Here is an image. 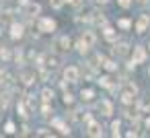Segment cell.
I'll use <instances>...</instances> for the list:
<instances>
[{
  "label": "cell",
  "mask_w": 150,
  "mask_h": 138,
  "mask_svg": "<svg viewBox=\"0 0 150 138\" xmlns=\"http://www.w3.org/2000/svg\"><path fill=\"white\" fill-rule=\"evenodd\" d=\"M99 111H101L103 115H111V113H113V105H111V101L103 99V101L99 103Z\"/></svg>",
  "instance_id": "cell-4"
},
{
  "label": "cell",
  "mask_w": 150,
  "mask_h": 138,
  "mask_svg": "<svg viewBox=\"0 0 150 138\" xmlns=\"http://www.w3.org/2000/svg\"><path fill=\"white\" fill-rule=\"evenodd\" d=\"M17 109H19V113H21L23 117H27V109H25V105H23V103H19V105H17Z\"/></svg>",
  "instance_id": "cell-22"
},
{
  "label": "cell",
  "mask_w": 150,
  "mask_h": 138,
  "mask_svg": "<svg viewBox=\"0 0 150 138\" xmlns=\"http://www.w3.org/2000/svg\"><path fill=\"white\" fill-rule=\"evenodd\" d=\"M146 60V50L144 48H134V54H132V64H142Z\"/></svg>",
  "instance_id": "cell-2"
},
{
  "label": "cell",
  "mask_w": 150,
  "mask_h": 138,
  "mask_svg": "<svg viewBox=\"0 0 150 138\" xmlns=\"http://www.w3.org/2000/svg\"><path fill=\"white\" fill-rule=\"evenodd\" d=\"M47 66H50V68H56V66H58V58H56V56L47 58Z\"/></svg>",
  "instance_id": "cell-20"
},
{
  "label": "cell",
  "mask_w": 150,
  "mask_h": 138,
  "mask_svg": "<svg viewBox=\"0 0 150 138\" xmlns=\"http://www.w3.org/2000/svg\"><path fill=\"white\" fill-rule=\"evenodd\" d=\"M146 27H148V17H146V15H142V17L138 19L136 31H138V33H144V31H146Z\"/></svg>",
  "instance_id": "cell-8"
},
{
  "label": "cell",
  "mask_w": 150,
  "mask_h": 138,
  "mask_svg": "<svg viewBox=\"0 0 150 138\" xmlns=\"http://www.w3.org/2000/svg\"><path fill=\"white\" fill-rule=\"evenodd\" d=\"M103 68H105L107 72H113V70H117V64H115L113 60H105V62H103Z\"/></svg>",
  "instance_id": "cell-14"
},
{
  "label": "cell",
  "mask_w": 150,
  "mask_h": 138,
  "mask_svg": "<svg viewBox=\"0 0 150 138\" xmlns=\"http://www.w3.org/2000/svg\"><path fill=\"white\" fill-rule=\"evenodd\" d=\"M41 97H43V101H45V103H50V101L54 99V91H50V89H43V91H41Z\"/></svg>",
  "instance_id": "cell-16"
},
{
  "label": "cell",
  "mask_w": 150,
  "mask_h": 138,
  "mask_svg": "<svg viewBox=\"0 0 150 138\" xmlns=\"http://www.w3.org/2000/svg\"><path fill=\"white\" fill-rule=\"evenodd\" d=\"M0 58L8 60V58H11V52H8V50H0Z\"/></svg>",
  "instance_id": "cell-25"
},
{
  "label": "cell",
  "mask_w": 150,
  "mask_h": 138,
  "mask_svg": "<svg viewBox=\"0 0 150 138\" xmlns=\"http://www.w3.org/2000/svg\"><path fill=\"white\" fill-rule=\"evenodd\" d=\"M86 134H88V136H101L103 130H101V126H99L97 122L91 120V122H88V130H86Z\"/></svg>",
  "instance_id": "cell-5"
},
{
  "label": "cell",
  "mask_w": 150,
  "mask_h": 138,
  "mask_svg": "<svg viewBox=\"0 0 150 138\" xmlns=\"http://www.w3.org/2000/svg\"><path fill=\"white\" fill-rule=\"evenodd\" d=\"M4 132H6V134H15V124H13V122H6Z\"/></svg>",
  "instance_id": "cell-19"
},
{
  "label": "cell",
  "mask_w": 150,
  "mask_h": 138,
  "mask_svg": "<svg viewBox=\"0 0 150 138\" xmlns=\"http://www.w3.org/2000/svg\"><path fill=\"white\" fill-rule=\"evenodd\" d=\"M80 97H82V101H91V99L95 97V91H93V89H82Z\"/></svg>",
  "instance_id": "cell-12"
},
{
  "label": "cell",
  "mask_w": 150,
  "mask_h": 138,
  "mask_svg": "<svg viewBox=\"0 0 150 138\" xmlns=\"http://www.w3.org/2000/svg\"><path fill=\"white\" fill-rule=\"evenodd\" d=\"M58 46H60V50L68 52V50H70V39H68V37H60V39H58Z\"/></svg>",
  "instance_id": "cell-11"
},
{
  "label": "cell",
  "mask_w": 150,
  "mask_h": 138,
  "mask_svg": "<svg viewBox=\"0 0 150 138\" xmlns=\"http://www.w3.org/2000/svg\"><path fill=\"white\" fill-rule=\"evenodd\" d=\"M52 124H54V126H56V128H58V130H60L62 134H68V128H66V126H64V124H62L60 120H54Z\"/></svg>",
  "instance_id": "cell-17"
},
{
  "label": "cell",
  "mask_w": 150,
  "mask_h": 138,
  "mask_svg": "<svg viewBox=\"0 0 150 138\" xmlns=\"http://www.w3.org/2000/svg\"><path fill=\"white\" fill-rule=\"evenodd\" d=\"M37 27H39V31H41V33H52V31L56 29V21H54V19L43 17V19H39Z\"/></svg>",
  "instance_id": "cell-1"
},
{
  "label": "cell",
  "mask_w": 150,
  "mask_h": 138,
  "mask_svg": "<svg viewBox=\"0 0 150 138\" xmlns=\"http://www.w3.org/2000/svg\"><path fill=\"white\" fill-rule=\"evenodd\" d=\"M2 109H4V105H2V103H0V113H2Z\"/></svg>",
  "instance_id": "cell-30"
},
{
  "label": "cell",
  "mask_w": 150,
  "mask_h": 138,
  "mask_svg": "<svg viewBox=\"0 0 150 138\" xmlns=\"http://www.w3.org/2000/svg\"><path fill=\"white\" fill-rule=\"evenodd\" d=\"M97 2H99V4H107V2H109V0H97Z\"/></svg>",
  "instance_id": "cell-28"
},
{
  "label": "cell",
  "mask_w": 150,
  "mask_h": 138,
  "mask_svg": "<svg viewBox=\"0 0 150 138\" xmlns=\"http://www.w3.org/2000/svg\"><path fill=\"white\" fill-rule=\"evenodd\" d=\"M103 35H105V39H109V41H115V37H117V33H115L113 27H105V29H103Z\"/></svg>",
  "instance_id": "cell-10"
},
{
  "label": "cell",
  "mask_w": 150,
  "mask_h": 138,
  "mask_svg": "<svg viewBox=\"0 0 150 138\" xmlns=\"http://www.w3.org/2000/svg\"><path fill=\"white\" fill-rule=\"evenodd\" d=\"M72 101H74V99H72V95H70V93H66V95H64V103L68 105V103H72Z\"/></svg>",
  "instance_id": "cell-26"
},
{
  "label": "cell",
  "mask_w": 150,
  "mask_h": 138,
  "mask_svg": "<svg viewBox=\"0 0 150 138\" xmlns=\"http://www.w3.org/2000/svg\"><path fill=\"white\" fill-rule=\"evenodd\" d=\"M134 93H136V89H129V91H123V93H121V101H123L125 105H129V103H134Z\"/></svg>",
  "instance_id": "cell-9"
},
{
  "label": "cell",
  "mask_w": 150,
  "mask_h": 138,
  "mask_svg": "<svg viewBox=\"0 0 150 138\" xmlns=\"http://www.w3.org/2000/svg\"><path fill=\"white\" fill-rule=\"evenodd\" d=\"M117 27H119V29H125V31H127V29L132 27V21H129V19H119V21H117Z\"/></svg>",
  "instance_id": "cell-15"
},
{
  "label": "cell",
  "mask_w": 150,
  "mask_h": 138,
  "mask_svg": "<svg viewBox=\"0 0 150 138\" xmlns=\"http://www.w3.org/2000/svg\"><path fill=\"white\" fill-rule=\"evenodd\" d=\"M11 37H13V39H21V37H23V27H21L19 23H13V25H11Z\"/></svg>",
  "instance_id": "cell-6"
},
{
  "label": "cell",
  "mask_w": 150,
  "mask_h": 138,
  "mask_svg": "<svg viewBox=\"0 0 150 138\" xmlns=\"http://www.w3.org/2000/svg\"><path fill=\"white\" fill-rule=\"evenodd\" d=\"M82 41H84L88 48H93V46H95V41H97V37H95V33H93V31H84V33H82Z\"/></svg>",
  "instance_id": "cell-7"
},
{
  "label": "cell",
  "mask_w": 150,
  "mask_h": 138,
  "mask_svg": "<svg viewBox=\"0 0 150 138\" xmlns=\"http://www.w3.org/2000/svg\"><path fill=\"white\" fill-rule=\"evenodd\" d=\"M39 11H41V6H39V4H29V6H27V13H29V17H35V15H39Z\"/></svg>",
  "instance_id": "cell-13"
},
{
  "label": "cell",
  "mask_w": 150,
  "mask_h": 138,
  "mask_svg": "<svg viewBox=\"0 0 150 138\" xmlns=\"http://www.w3.org/2000/svg\"><path fill=\"white\" fill-rule=\"evenodd\" d=\"M115 52H117L119 56H125V54H127V43H119V46L115 48Z\"/></svg>",
  "instance_id": "cell-18"
},
{
  "label": "cell",
  "mask_w": 150,
  "mask_h": 138,
  "mask_svg": "<svg viewBox=\"0 0 150 138\" xmlns=\"http://www.w3.org/2000/svg\"><path fill=\"white\" fill-rule=\"evenodd\" d=\"M138 2H140V4H146V2H148V0H138Z\"/></svg>",
  "instance_id": "cell-29"
},
{
  "label": "cell",
  "mask_w": 150,
  "mask_h": 138,
  "mask_svg": "<svg viewBox=\"0 0 150 138\" xmlns=\"http://www.w3.org/2000/svg\"><path fill=\"white\" fill-rule=\"evenodd\" d=\"M117 4H119L121 9H129V4H132V0H117Z\"/></svg>",
  "instance_id": "cell-21"
},
{
  "label": "cell",
  "mask_w": 150,
  "mask_h": 138,
  "mask_svg": "<svg viewBox=\"0 0 150 138\" xmlns=\"http://www.w3.org/2000/svg\"><path fill=\"white\" fill-rule=\"evenodd\" d=\"M50 2H52L54 9H60V6H62V0H50Z\"/></svg>",
  "instance_id": "cell-27"
},
{
  "label": "cell",
  "mask_w": 150,
  "mask_h": 138,
  "mask_svg": "<svg viewBox=\"0 0 150 138\" xmlns=\"http://www.w3.org/2000/svg\"><path fill=\"white\" fill-rule=\"evenodd\" d=\"M111 128H113V136H119V122H113Z\"/></svg>",
  "instance_id": "cell-23"
},
{
  "label": "cell",
  "mask_w": 150,
  "mask_h": 138,
  "mask_svg": "<svg viewBox=\"0 0 150 138\" xmlns=\"http://www.w3.org/2000/svg\"><path fill=\"white\" fill-rule=\"evenodd\" d=\"M23 83H25V85H31V83H33V74H25V76H23Z\"/></svg>",
  "instance_id": "cell-24"
},
{
  "label": "cell",
  "mask_w": 150,
  "mask_h": 138,
  "mask_svg": "<svg viewBox=\"0 0 150 138\" xmlns=\"http://www.w3.org/2000/svg\"><path fill=\"white\" fill-rule=\"evenodd\" d=\"M78 76H80V72H78V68H76V66H68V68L64 70V78H66L68 83H76V80H78Z\"/></svg>",
  "instance_id": "cell-3"
}]
</instances>
